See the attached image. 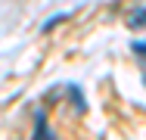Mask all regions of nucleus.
<instances>
[{"label":"nucleus","mask_w":146,"mask_h":140,"mask_svg":"<svg viewBox=\"0 0 146 140\" xmlns=\"http://www.w3.org/2000/svg\"><path fill=\"white\" fill-rule=\"evenodd\" d=\"M127 25H131V28H140V25H146V6H143V9H134V13L127 16Z\"/></svg>","instance_id":"1"},{"label":"nucleus","mask_w":146,"mask_h":140,"mask_svg":"<svg viewBox=\"0 0 146 140\" xmlns=\"http://www.w3.org/2000/svg\"><path fill=\"white\" fill-rule=\"evenodd\" d=\"M65 19H68V13H56V16H50V19L40 25V31H53V28H56L59 22H65Z\"/></svg>","instance_id":"2"},{"label":"nucleus","mask_w":146,"mask_h":140,"mask_svg":"<svg viewBox=\"0 0 146 140\" xmlns=\"http://www.w3.org/2000/svg\"><path fill=\"white\" fill-rule=\"evenodd\" d=\"M131 47H134V53H137V59H143V62H146V41H134Z\"/></svg>","instance_id":"3"}]
</instances>
